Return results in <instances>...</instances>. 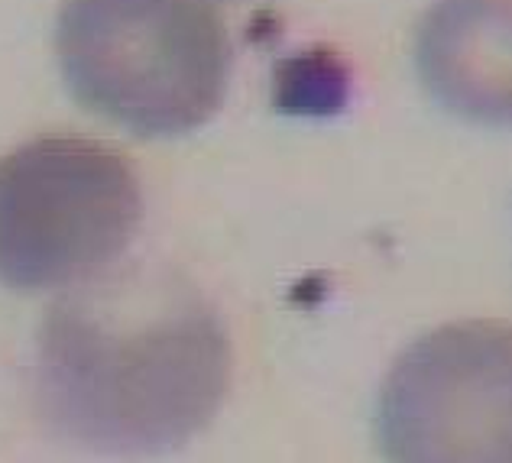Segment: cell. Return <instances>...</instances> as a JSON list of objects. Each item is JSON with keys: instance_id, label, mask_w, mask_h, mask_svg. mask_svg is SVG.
Listing matches in <instances>:
<instances>
[{"instance_id": "6da1fadb", "label": "cell", "mask_w": 512, "mask_h": 463, "mask_svg": "<svg viewBox=\"0 0 512 463\" xmlns=\"http://www.w3.org/2000/svg\"><path fill=\"white\" fill-rule=\"evenodd\" d=\"M36 405L59 438L107 457L179 451L231 386L234 353L201 289L169 269L85 282L46 311Z\"/></svg>"}, {"instance_id": "7a4b0ae2", "label": "cell", "mask_w": 512, "mask_h": 463, "mask_svg": "<svg viewBox=\"0 0 512 463\" xmlns=\"http://www.w3.org/2000/svg\"><path fill=\"white\" fill-rule=\"evenodd\" d=\"M56 59L85 111L182 136L221 111L234 49L214 0H62Z\"/></svg>"}, {"instance_id": "3957f363", "label": "cell", "mask_w": 512, "mask_h": 463, "mask_svg": "<svg viewBox=\"0 0 512 463\" xmlns=\"http://www.w3.org/2000/svg\"><path fill=\"white\" fill-rule=\"evenodd\" d=\"M143 221L140 175L88 136H36L0 156V285H85L127 253Z\"/></svg>"}, {"instance_id": "277c9868", "label": "cell", "mask_w": 512, "mask_h": 463, "mask_svg": "<svg viewBox=\"0 0 512 463\" xmlns=\"http://www.w3.org/2000/svg\"><path fill=\"white\" fill-rule=\"evenodd\" d=\"M376 441L386 463H512V324L454 321L402 350Z\"/></svg>"}, {"instance_id": "5b68a950", "label": "cell", "mask_w": 512, "mask_h": 463, "mask_svg": "<svg viewBox=\"0 0 512 463\" xmlns=\"http://www.w3.org/2000/svg\"><path fill=\"white\" fill-rule=\"evenodd\" d=\"M415 72L454 117L512 127V0H435L415 30Z\"/></svg>"}]
</instances>
